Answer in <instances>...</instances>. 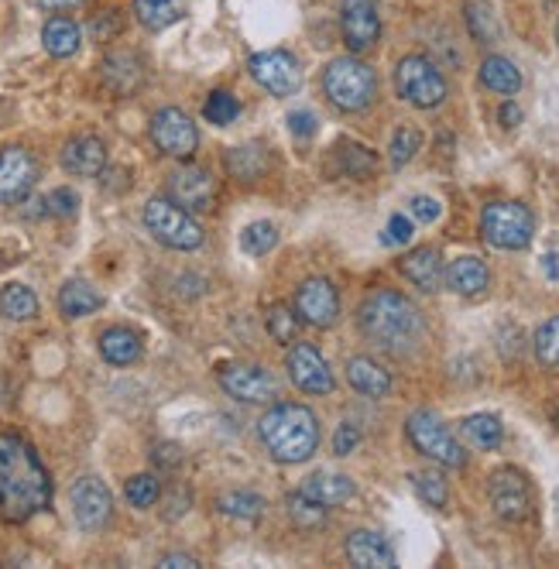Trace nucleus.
<instances>
[{
	"instance_id": "nucleus-1",
	"label": "nucleus",
	"mask_w": 559,
	"mask_h": 569,
	"mask_svg": "<svg viewBox=\"0 0 559 569\" xmlns=\"http://www.w3.org/2000/svg\"><path fill=\"white\" fill-rule=\"evenodd\" d=\"M52 477L38 460L35 446L17 433L0 429V521L25 525L28 518L49 511Z\"/></svg>"
},
{
	"instance_id": "nucleus-2",
	"label": "nucleus",
	"mask_w": 559,
	"mask_h": 569,
	"mask_svg": "<svg viewBox=\"0 0 559 569\" xmlns=\"http://www.w3.org/2000/svg\"><path fill=\"white\" fill-rule=\"evenodd\" d=\"M357 323H361V334L378 350L391 353V358H409L426 337L423 313H418L402 292H391V289L370 292L361 302Z\"/></svg>"
},
{
	"instance_id": "nucleus-3",
	"label": "nucleus",
	"mask_w": 559,
	"mask_h": 569,
	"mask_svg": "<svg viewBox=\"0 0 559 569\" xmlns=\"http://www.w3.org/2000/svg\"><path fill=\"white\" fill-rule=\"evenodd\" d=\"M258 439L278 463H306L319 449V419L306 405L278 401L258 422Z\"/></svg>"
},
{
	"instance_id": "nucleus-4",
	"label": "nucleus",
	"mask_w": 559,
	"mask_h": 569,
	"mask_svg": "<svg viewBox=\"0 0 559 569\" xmlns=\"http://www.w3.org/2000/svg\"><path fill=\"white\" fill-rule=\"evenodd\" d=\"M323 93L337 110L361 113L378 100V76L354 56H340L323 69Z\"/></svg>"
},
{
	"instance_id": "nucleus-5",
	"label": "nucleus",
	"mask_w": 559,
	"mask_h": 569,
	"mask_svg": "<svg viewBox=\"0 0 559 569\" xmlns=\"http://www.w3.org/2000/svg\"><path fill=\"white\" fill-rule=\"evenodd\" d=\"M142 220L148 227V233L158 244H166L172 251H199L203 247V227L196 223V217L190 209H182L175 199L169 196H155L145 203Z\"/></svg>"
},
{
	"instance_id": "nucleus-6",
	"label": "nucleus",
	"mask_w": 559,
	"mask_h": 569,
	"mask_svg": "<svg viewBox=\"0 0 559 569\" xmlns=\"http://www.w3.org/2000/svg\"><path fill=\"white\" fill-rule=\"evenodd\" d=\"M481 237L498 251H525L535 237V217L525 203H487L481 209Z\"/></svg>"
},
{
	"instance_id": "nucleus-7",
	"label": "nucleus",
	"mask_w": 559,
	"mask_h": 569,
	"mask_svg": "<svg viewBox=\"0 0 559 569\" xmlns=\"http://www.w3.org/2000/svg\"><path fill=\"white\" fill-rule=\"evenodd\" d=\"M405 433H409V439H412V446L418 449V453L429 457L433 463L450 467V470L467 467V449L460 446L453 429L436 412H429V409L412 412L409 422H405Z\"/></svg>"
},
{
	"instance_id": "nucleus-8",
	"label": "nucleus",
	"mask_w": 559,
	"mask_h": 569,
	"mask_svg": "<svg viewBox=\"0 0 559 569\" xmlns=\"http://www.w3.org/2000/svg\"><path fill=\"white\" fill-rule=\"evenodd\" d=\"M394 89L399 97L418 110H433L447 100V80H442L439 65L426 56H405L399 65H394Z\"/></svg>"
},
{
	"instance_id": "nucleus-9",
	"label": "nucleus",
	"mask_w": 559,
	"mask_h": 569,
	"mask_svg": "<svg viewBox=\"0 0 559 569\" xmlns=\"http://www.w3.org/2000/svg\"><path fill=\"white\" fill-rule=\"evenodd\" d=\"M148 134L155 141V148L166 158H175V161L193 158L196 148H199V131L193 124V117L185 110H179V107H161L151 117Z\"/></svg>"
},
{
	"instance_id": "nucleus-10",
	"label": "nucleus",
	"mask_w": 559,
	"mask_h": 569,
	"mask_svg": "<svg viewBox=\"0 0 559 569\" xmlns=\"http://www.w3.org/2000/svg\"><path fill=\"white\" fill-rule=\"evenodd\" d=\"M487 497H491V508L501 521H511V525H519L532 514V484L522 470L515 467H501L491 473V481H487Z\"/></svg>"
},
{
	"instance_id": "nucleus-11",
	"label": "nucleus",
	"mask_w": 559,
	"mask_h": 569,
	"mask_svg": "<svg viewBox=\"0 0 559 569\" xmlns=\"http://www.w3.org/2000/svg\"><path fill=\"white\" fill-rule=\"evenodd\" d=\"M220 388L244 401V405H265V401H278V382L275 374L258 364H220L217 367Z\"/></svg>"
},
{
	"instance_id": "nucleus-12",
	"label": "nucleus",
	"mask_w": 559,
	"mask_h": 569,
	"mask_svg": "<svg viewBox=\"0 0 559 569\" xmlns=\"http://www.w3.org/2000/svg\"><path fill=\"white\" fill-rule=\"evenodd\" d=\"M285 371L292 377V385L306 395H330L337 388V377L313 343H292L285 353Z\"/></svg>"
},
{
	"instance_id": "nucleus-13",
	"label": "nucleus",
	"mask_w": 559,
	"mask_h": 569,
	"mask_svg": "<svg viewBox=\"0 0 559 569\" xmlns=\"http://www.w3.org/2000/svg\"><path fill=\"white\" fill-rule=\"evenodd\" d=\"M73 501V518L83 532H104L113 518V494L100 477H80L69 491Z\"/></svg>"
},
{
	"instance_id": "nucleus-14",
	"label": "nucleus",
	"mask_w": 559,
	"mask_h": 569,
	"mask_svg": "<svg viewBox=\"0 0 559 569\" xmlns=\"http://www.w3.org/2000/svg\"><path fill=\"white\" fill-rule=\"evenodd\" d=\"M295 313L306 326H319V329L333 326L340 319V295L333 289V281L319 275L302 281L295 289Z\"/></svg>"
},
{
	"instance_id": "nucleus-15",
	"label": "nucleus",
	"mask_w": 559,
	"mask_h": 569,
	"mask_svg": "<svg viewBox=\"0 0 559 569\" xmlns=\"http://www.w3.org/2000/svg\"><path fill=\"white\" fill-rule=\"evenodd\" d=\"M251 76L258 86H265L271 97H292L302 86V69L295 62V56L282 52V49H271V52H258L251 56Z\"/></svg>"
},
{
	"instance_id": "nucleus-16",
	"label": "nucleus",
	"mask_w": 559,
	"mask_h": 569,
	"mask_svg": "<svg viewBox=\"0 0 559 569\" xmlns=\"http://www.w3.org/2000/svg\"><path fill=\"white\" fill-rule=\"evenodd\" d=\"M38 182V161L28 148H4L0 152V203L17 206L32 196Z\"/></svg>"
},
{
	"instance_id": "nucleus-17",
	"label": "nucleus",
	"mask_w": 559,
	"mask_h": 569,
	"mask_svg": "<svg viewBox=\"0 0 559 569\" xmlns=\"http://www.w3.org/2000/svg\"><path fill=\"white\" fill-rule=\"evenodd\" d=\"M169 199H175L182 209L190 213H209L217 206V179L206 169L185 165V169L169 175Z\"/></svg>"
},
{
	"instance_id": "nucleus-18",
	"label": "nucleus",
	"mask_w": 559,
	"mask_h": 569,
	"mask_svg": "<svg viewBox=\"0 0 559 569\" xmlns=\"http://www.w3.org/2000/svg\"><path fill=\"white\" fill-rule=\"evenodd\" d=\"M340 32L351 52H367L375 49L381 38V17L370 0H343L340 11Z\"/></svg>"
},
{
	"instance_id": "nucleus-19",
	"label": "nucleus",
	"mask_w": 559,
	"mask_h": 569,
	"mask_svg": "<svg viewBox=\"0 0 559 569\" xmlns=\"http://www.w3.org/2000/svg\"><path fill=\"white\" fill-rule=\"evenodd\" d=\"M62 169L69 175H76V179H97L104 175L107 169V145L100 137H73L69 145L62 148Z\"/></svg>"
},
{
	"instance_id": "nucleus-20",
	"label": "nucleus",
	"mask_w": 559,
	"mask_h": 569,
	"mask_svg": "<svg viewBox=\"0 0 559 569\" xmlns=\"http://www.w3.org/2000/svg\"><path fill=\"white\" fill-rule=\"evenodd\" d=\"M343 553L357 569H391L394 566V549L388 545V538L370 529H357L347 535Z\"/></svg>"
},
{
	"instance_id": "nucleus-21",
	"label": "nucleus",
	"mask_w": 559,
	"mask_h": 569,
	"mask_svg": "<svg viewBox=\"0 0 559 569\" xmlns=\"http://www.w3.org/2000/svg\"><path fill=\"white\" fill-rule=\"evenodd\" d=\"M402 275L415 284L418 292H439V284L447 281V265L436 247H415L402 257Z\"/></svg>"
},
{
	"instance_id": "nucleus-22",
	"label": "nucleus",
	"mask_w": 559,
	"mask_h": 569,
	"mask_svg": "<svg viewBox=\"0 0 559 569\" xmlns=\"http://www.w3.org/2000/svg\"><path fill=\"white\" fill-rule=\"evenodd\" d=\"M100 358L113 367H131L142 361V353H145V340L134 334V329L127 326H110L100 334Z\"/></svg>"
},
{
	"instance_id": "nucleus-23",
	"label": "nucleus",
	"mask_w": 559,
	"mask_h": 569,
	"mask_svg": "<svg viewBox=\"0 0 559 569\" xmlns=\"http://www.w3.org/2000/svg\"><path fill=\"white\" fill-rule=\"evenodd\" d=\"M306 497H313V501L326 505V508H337V505H347L351 497L357 494V484L351 477H343V473H333V470H319L313 473V477L302 481L299 487Z\"/></svg>"
},
{
	"instance_id": "nucleus-24",
	"label": "nucleus",
	"mask_w": 559,
	"mask_h": 569,
	"mask_svg": "<svg viewBox=\"0 0 559 569\" xmlns=\"http://www.w3.org/2000/svg\"><path fill=\"white\" fill-rule=\"evenodd\" d=\"M100 76L104 83L113 89V93H121V97H127V93H134L137 86H142L145 80V62L137 59L134 52H110L100 65Z\"/></svg>"
},
{
	"instance_id": "nucleus-25",
	"label": "nucleus",
	"mask_w": 559,
	"mask_h": 569,
	"mask_svg": "<svg viewBox=\"0 0 559 569\" xmlns=\"http://www.w3.org/2000/svg\"><path fill=\"white\" fill-rule=\"evenodd\" d=\"M347 382L364 398H385L391 391V374L375 358H351L347 361Z\"/></svg>"
},
{
	"instance_id": "nucleus-26",
	"label": "nucleus",
	"mask_w": 559,
	"mask_h": 569,
	"mask_svg": "<svg viewBox=\"0 0 559 569\" xmlns=\"http://www.w3.org/2000/svg\"><path fill=\"white\" fill-rule=\"evenodd\" d=\"M447 284L457 292V295H481L487 292V284H491V271L481 257H457L453 265H447Z\"/></svg>"
},
{
	"instance_id": "nucleus-27",
	"label": "nucleus",
	"mask_w": 559,
	"mask_h": 569,
	"mask_svg": "<svg viewBox=\"0 0 559 569\" xmlns=\"http://www.w3.org/2000/svg\"><path fill=\"white\" fill-rule=\"evenodd\" d=\"M41 45L52 59H73L83 45V32L73 17H49L41 28Z\"/></svg>"
},
{
	"instance_id": "nucleus-28",
	"label": "nucleus",
	"mask_w": 559,
	"mask_h": 569,
	"mask_svg": "<svg viewBox=\"0 0 559 569\" xmlns=\"http://www.w3.org/2000/svg\"><path fill=\"white\" fill-rule=\"evenodd\" d=\"M97 310H104V295L93 289L89 281L73 278L59 289V313L65 319H83V316H93Z\"/></svg>"
},
{
	"instance_id": "nucleus-29",
	"label": "nucleus",
	"mask_w": 559,
	"mask_h": 569,
	"mask_svg": "<svg viewBox=\"0 0 559 569\" xmlns=\"http://www.w3.org/2000/svg\"><path fill=\"white\" fill-rule=\"evenodd\" d=\"M481 83L491 89V93H501V97H511V93L522 89V73L519 65L505 59V56H487L481 62Z\"/></svg>"
},
{
	"instance_id": "nucleus-30",
	"label": "nucleus",
	"mask_w": 559,
	"mask_h": 569,
	"mask_svg": "<svg viewBox=\"0 0 559 569\" xmlns=\"http://www.w3.org/2000/svg\"><path fill=\"white\" fill-rule=\"evenodd\" d=\"M460 436L467 439L474 449H498L501 439H505V429H501V419L491 415V412H477V415H467L460 422Z\"/></svg>"
},
{
	"instance_id": "nucleus-31",
	"label": "nucleus",
	"mask_w": 559,
	"mask_h": 569,
	"mask_svg": "<svg viewBox=\"0 0 559 569\" xmlns=\"http://www.w3.org/2000/svg\"><path fill=\"white\" fill-rule=\"evenodd\" d=\"M0 316L11 323H32L38 316V295L28 289V284H4L0 289Z\"/></svg>"
},
{
	"instance_id": "nucleus-32",
	"label": "nucleus",
	"mask_w": 559,
	"mask_h": 569,
	"mask_svg": "<svg viewBox=\"0 0 559 569\" xmlns=\"http://www.w3.org/2000/svg\"><path fill=\"white\" fill-rule=\"evenodd\" d=\"M134 17L148 32H166L182 17V4L179 0H134Z\"/></svg>"
},
{
	"instance_id": "nucleus-33",
	"label": "nucleus",
	"mask_w": 559,
	"mask_h": 569,
	"mask_svg": "<svg viewBox=\"0 0 559 569\" xmlns=\"http://www.w3.org/2000/svg\"><path fill=\"white\" fill-rule=\"evenodd\" d=\"M265 165H268V152L258 148V145H244V148L227 152V169L241 182H254L265 172Z\"/></svg>"
},
{
	"instance_id": "nucleus-34",
	"label": "nucleus",
	"mask_w": 559,
	"mask_h": 569,
	"mask_svg": "<svg viewBox=\"0 0 559 569\" xmlns=\"http://www.w3.org/2000/svg\"><path fill=\"white\" fill-rule=\"evenodd\" d=\"M265 497L254 491H227L220 494V511L227 518H241V521H254L265 514Z\"/></svg>"
},
{
	"instance_id": "nucleus-35",
	"label": "nucleus",
	"mask_w": 559,
	"mask_h": 569,
	"mask_svg": "<svg viewBox=\"0 0 559 569\" xmlns=\"http://www.w3.org/2000/svg\"><path fill=\"white\" fill-rule=\"evenodd\" d=\"M412 484H415V494L423 497L429 508H447L450 484H447V477H442L439 470H415L412 473Z\"/></svg>"
},
{
	"instance_id": "nucleus-36",
	"label": "nucleus",
	"mask_w": 559,
	"mask_h": 569,
	"mask_svg": "<svg viewBox=\"0 0 559 569\" xmlns=\"http://www.w3.org/2000/svg\"><path fill=\"white\" fill-rule=\"evenodd\" d=\"M299 313L292 310V305L285 302H271L268 310H265V326H268V334L278 340V343H292L295 334H299Z\"/></svg>"
},
{
	"instance_id": "nucleus-37",
	"label": "nucleus",
	"mask_w": 559,
	"mask_h": 569,
	"mask_svg": "<svg viewBox=\"0 0 559 569\" xmlns=\"http://www.w3.org/2000/svg\"><path fill=\"white\" fill-rule=\"evenodd\" d=\"M278 244V227L268 220H254L241 230V251L251 257H265Z\"/></svg>"
},
{
	"instance_id": "nucleus-38",
	"label": "nucleus",
	"mask_w": 559,
	"mask_h": 569,
	"mask_svg": "<svg viewBox=\"0 0 559 569\" xmlns=\"http://www.w3.org/2000/svg\"><path fill=\"white\" fill-rule=\"evenodd\" d=\"M238 113H241V104H238L234 93H227V89H214V93L206 97V104H203V117H206V121L214 124V128L234 124Z\"/></svg>"
},
{
	"instance_id": "nucleus-39",
	"label": "nucleus",
	"mask_w": 559,
	"mask_h": 569,
	"mask_svg": "<svg viewBox=\"0 0 559 569\" xmlns=\"http://www.w3.org/2000/svg\"><path fill=\"white\" fill-rule=\"evenodd\" d=\"M532 350H535V361L543 367H559V316L546 319L532 337Z\"/></svg>"
},
{
	"instance_id": "nucleus-40",
	"label": "nucleus",
	"mask_w": 559,
	"mask_h": 569,
	"mask_svg": "<svg viewBox=\"0 0 559 569\" xmlns=\"http://www.w3.org/2000/svg\"><path fill=\"white\" fill-rule=\"evenodd\" d=\"M418 148H423V131L412 128V124H402L399 131H394L391 137V169H405V165L418 155Z\"/></svg>"
},
{
	"instance_id": "nucleus-41",
	"label": "nucleus",
	"mask_w": 559,
	"mask_h": 569,
	"mask_svg": "<svg viewBox=\"0 0 559 569\" xmlns=\"http://www.w3.org/2000/svg\"><path fill=\"white\" fill-rule=\"evenodd\" d=\"M285 505H289V518L295 521L299 529H319V525H326V505L313 501V497H306L302 491L289 494Z\"/></svg>"
},
{
	"instance_id": "nucleus-42",
	"label": "nucleus",
	"mask_w": 559,
	"mask_h": 569,
	"mask_svg": "<svg viewBox=\"0 0 559 569\" xmlns=\"http://www.w3.org/2000/svg\"><path fill=\"white\" fill-rule=\"evenodd\" d=\"M124 497L134 508H151L161 497V484H158L155 473H134V477L124 484Z\"/></svg>"
},
{
	"instance_id": "nucleus-43",
	"label": "nucleus",
	"mask_w": 559,
	"mask_h": 569,
	"mask_svg": "<svg viewBox=\"0 0 559 569\" xmlns=\"http://www.w3.org/2000/svg\"><path fill=\"white\" fill-rule=\"evenodd\" d=\"M340 165L347 175H367L370 169H375V152H367L361 145H354V141H347V145H340Z\"/></svg>"
},
{
	"instance_id": "nucleus-44",
	"label": "nucleus",
	"mask_w": 559,
	"mask_h": 569,
	"mask_svg": "<svg viewBox=\"0 0 559 569\" xmlns=\"http://www.w3.org/2000/svg\"><path fill=\"white\" fill-rule=\"evenodd\" d=\"M467 25H471V35L477 41H495L498 38V25H495V14L487 4H467Z\"/></svg>"
},
{
	"instance_id": "nucleus-45",
	"label": "nucleus",
	"mask_w": 559,
	"mask_h": 569,
	"mask_svg": "<svg viewBox=\"0 0 559 569\" xmlns=\"http://www.w3.org/2000/svg\"><path fill=\"white\" fill-rule=\"evenodd\" d=\"M76 209H80V196L73 193V189H52L49 196H45V213L56 220H69V217H76Z\"/></svg>"
},
{
	"instance_id": "nucleus-46",
	"label": "nucleus",
	"mask_w": 559,
	"mask_h": 569,
	"mask_svg": "<svg viewBox=\"0 0 559 569\" xmlns=\"http://www.w3.org/2000/svg\"><path fill=\"white\" fill-rule=\"evenodd\" d=\"M409 241H412V220L405 217V213H394V217L388 220V227H385V244L402 247Z\"/></svg>"
},
{
	"instance_id": "nucleus-47",
	"label": "nucleus",
	"mask_w": 559,
	"mask_h": 569,
	"mask_svg": "<svg viewBox=\"0 0 559 569\" xmlns=\"http://www.w3.org/2000/svg\"><path fill=\"white\" fill-rule=\"evenodd\" d=\"M409 209H412V217H415L418 223H436L439 213H442L439 199H433V196H412Z\"/></svg>"
},
{
	"instance_id": "nucleus-48",
	"label": "nucleus",
	"mask_w": 559,
	"mask_h": 569,
	"mask_svg": "<svg viewBox=\"0 0 559 569\" xmlns=\"http://www.w3.org/2000/svg\"><path fill=\"white\" fill-rule=\"evenodd\" d=\"M357 443H361V433L354 429V425H347V422H343L340 429H337V436H333V453H337V457L354 453Z\"/></svg>"
},
{
	"instance_id": "nucleus-49",
	"label": "nucleus",
	"mask_w": 559,
	"mask_h": 569,
	"mask_svg": "<svg viewBox=\"0 0 559 569\" xmlns=\"http://www.w3.org/2000/svg\"><path fill=\"white\" fill-rule=\"evenodd\" d=\"M289 131H292L295 137H309V134L316 131V117H313L309 110H292V113H289Z\"/></svg>"
},
{
	"instance_id": "nucleus-50",
	"label": "nucleus",
	"mask_w": 559,
	"mask_h": 569,
	"mask_svg": "<svg viewBox=\"0 0 559 569\" xmlns=\"http://www.w3.org/2000/svg\"><path fill=\"white\" fill-rule=\"evenodd\" d=\"M158 566H161V569H196L199 559H196V556H185V553H169V556L158 559Z\"/></svg>"
},
{
	"instance_id": "nucleus-51",
	"label": "nucleus",
	"mask_w": 559,
	"mask_h": 569,
	"mask_svg": "<svg viewBox=\"0 0 559 569\" xmlns=\"http://www.w3.org/2000/svg\"><path fill=\"white\" fill-rule=\"evenodd\" d=\"M498 117H501V128H508V131H511V128H519V124H522V107H519L515 100H505Z\"/></svg>"
},
{
	"instance_id": "nucleus-52",
	"label": "nucleus",
	"mask_w": 559,
	"mask_h": 569,
	"mask_svg": "<svg viewBox=\"0 0 559 569\" xmlns=\"http://www.w3.org/2000/svg\"><path fill=\"white\" fill-rule=\"evenodd\" d=\"M155 453H158L155 460H158L161 467H169V470L182 463V449H179V446H172V443H166V446H158V449H155Z\"/></svg>"
},
{
	"instance_id": "nucleus-53",
	"label": "nucleus",
	"mask_w": 559,
	"mask_h": 569,
	"mask_svg": "<svg viewBox=\"0 0 559 569\" xmlns=\"http://www.w3.org/2000/svg\"><path fill=\"white\" fill-rule=\"evenodd\" d=\"M83 0H35V8L41 11H69V8H80Z\"/></svg>"
},
{
	"instance_id": "nucleus-54",
	"label": "nucleus",
	"mask_w": 559,
	"mask_h": 569,
	"mask_svg": "<svg viewBox=\"0 0 559 569\" xmlns=\"http://www.w3.org/2000/svg\"><path fill=\"white\" fill-rule=\"evenodd\" d=\"M549 415H552V422H556V425H559V398H556V401H552V412H549Z\"/></svg>"
}]
</instances>
